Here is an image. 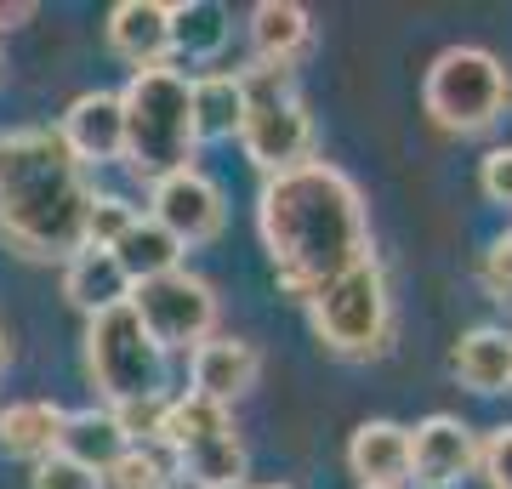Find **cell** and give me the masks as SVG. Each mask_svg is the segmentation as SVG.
I'll return each mask as SVG.
<instances>
[{"label": "cell", "instance_id": "obj_12", "mask_svg": "<svg viewBox=\"0 0 512 489\" xmlns=\"http://www.w3.org/2000/svg\"><path fill=\"white\" fill-rule=\"evenodd\" d=\"M109 52L137 69L171 63V0H120L109 12Z\"/></svg>", "mask_w": 512, "mask_h": 489}, {"label": "cell", "instance_id": "obj_37", "mask_svg": "<svg viewBox=\"0 0 512 489\" xmlns=\"http://www.w3.org/2000/svg\"><path fill=\"white\" fill-rule=\"evenodd\" d=\"M370 489H382V484H370Z\"/></svg>", "mask_w": 512, "mask_h": 489}, {"label": "cell", "instance_id": "obj_32", "mask_svg": "<svg viewBox=\"0 0 512 489\" xmlns=\"http://www.w3.org/2000/svg\"><path fill=\"white\" fill-rule=\"evenodd\" d=\"M35 18V0H0V35L6 29H18V23Z\"/></svg>", "mask_w": 512, "mask_h": 489}, {"label": "cell", "instance_id": "obj_9", "mask_svg": "<svg viewBox=\"0 0 512 489\" xmlns=\"http://www.w3.org/2000/svg\"><path fill=\"white\" fill-rule=\"evenodd\" d=\"M148 217L165 222L183 245H211L222 234V222H228V200H222L217 177L188 165V171H171L165 182L148 188Z\"/></svg>", "mask_w": 512, "mask_h": 489}, {"label": "cell", "instance_id": "obj_2", "mask_svg": "<svg viewBox=\"0 0 512 489\" xmlns=\"http://www.w3.org/2000/svg\"><path fill=\"white\" fill-rule=\"evenodd\" d=\"M92 200L97 188L63 131H0V239L18 256L69 268L92 245Z\"/></svg>", "mask_w": 512, "mask_h": 489}, {"label": "cell", "instance_id": "obj_25", "mask_svg": "<svg viewBox=\"0 0 512 489\" xmlns=\"http://www.w3.org/2000/svg\"><path fill=\"white\" fill-rule=\"evenodd\" d=\"M177 461H183V478L194 489L245 484V444H239V433H222V438H211V444H200V450L177 455Z\"/></svg>", "mask_w": 512, "mask_h": 489}, {"label": "cell", "instance_id": "obj_11", "mask_svg": "<svg viewBox=\"0 0 512 489\" xmlns=\"http://www.w3.org/2000/svg\"><path fill=\"white\" fill-rule=\"evenodd\" d=\"M410 455H416L410 478H416L421 489H450V484H461V478L478 467L484 444L473 438V427H467V421L427 416V421H416V427H410Z\"/></svg>", "mask_w": 512, "mask_h": 489}, {"label": "cell", "instance_id": "obj_36", "mask_svg": "<svg viewBox=\"0 0 512 489\" xmlns=\"http://www.w3.org/2000/svg\"><path fill=\"white\" fill-rule=\"evenodd\" d=\"M0 74H6V52H0Z\"/></svg>", "mask_w": 512, "mask_h": 489}, {"label": "cell", "instance_id": "obj_34", "mask_svg": "<svg viewBox=\"0 0 512 489\" xmlns=\"http://www.w3.org/2000/svg\"><path fill=\"white\" fill-rule=\"evenodd\" d=\"M0 364H6V336H0Z\"/></svg>", "mask_w": 512, "mask_h": 489}, {"label": "cell", "instance_id": "obj_7", "mask_svg": "<svg viewBox=\"0 0 512 489\" xmlns=\"http://www.w3.org/2000/svg\"><path fill=\"white\" fill-rule=\"evenodd\" d=\"M86 376L103 393V404H131L165 393V347L148 336L137 308H114L86 319Z\"/></svg>", "mask_w": 512, "mask_h": 489}, {"label": "cell", "instance_id": "obj_21", "mask_svg": "<svg viewBox=\"0 0 512 489\" xmlns=\"http://www.w3.org/2000/svg\"><path fill=\"white\" fill-rule=\"evenodd\" d=\"M131 450V438L120 433V421H114V410L103 404V410H69V433H63V455H74L80 467L92 472H109L120 455Z\"/></svg>", "mask_w": 512, "mask_h": 489}, {"label": "cell", "instance_id": "obj_16", "mask_svg": "<svg viewBox=\"0 0 512 489\" xmlns=\"http://www.w3.org/2000/svg\"><path fill=\"white\" fill-rule=\"evenodd\" d=\"M131 290H137V285H131L126 262H120L109 245H86V251H80L69 268H63V296H69V308H80L86 319L126 308Z\"/></svg>", "mask_w": 512, "mask_h": 489}, {"label": "cell", "instance_id": "obj_8", "mask_svg": "<svg viewBox=\"0 0 512 489\" xmlns=\"http://www.w3.org/2000/svg\"><path fill=\"white\" fill-rule=\"evenodd\" d=\"M131 308L148 325V336L165 347V353H194L217 336V290L200 273H160V279H143L131 290Z\"/></svg>", "mask_w": 512, "mask_h": 489}, {"label": "cell", "instance_id": "obj_10", "mask_svg": "<svg viewBox=\"0 0 512 489\" xmlns=\"http://www.w3.org/2000/svg\"><path fill=\"white\" fill-rule=\"evenodd\" d=\"M57 131H63V143H69V154L80 165L126 160V103H120V91H103V86L80 91L69 109H63Z\"/></svg>", "mask_w": 512, "mask_h": 489}, {"label": "cell", "instance_id": "obj_23", "mask_svg": "<svg viewBox=\"0 0 512 489\" xmlns=\"http://www.w3.org/2000/svg\"><path fill=\"white\" fill-rule=\"evenodd\" d=\"M183 239L171 234L165 222H154V217H143L137 228H131L120 245H114V256L126 262V273H131V285H143V279H160V273H177L183 268Z\"/></svg>", "mask_w": 512, "mask_h": 489}, {"label": "cell", "instance_id": "obj_19", "mask_svg": "<svg viewBox=\"0 0 512 489\" xmlns=\"http://www.w3.org/2000/svg\"><path fill=\"white\" fill-rule=\"evenodd\" d=\"M450 370L461 376V387L473 393H507L512 387V330L501 325H473L450 353Z\"/></svg>", "mask_w": 512, "mask_h": 489}, {"label": "cell", "instance_id": "obj_24", "mask_svg": "<svg viewBox=\"0 0 512 489\" xmlns=\"http://www.w3.org/2000/svg\"><path fill=\"white\" fill-rule=\"evenodd\" d=\"M177 478H183V461L165 450V444H131V450L103 472L109 489H171Z\"/></svg>", "mask_w": 512, "mask_h": 489}, {"label": "cell", "instance_id": "obj_15", "mask_svg": "<svg viewBox=\"0 0 512 489\" xmlns=\"http://www.w3.org/2000/svg\"><path fill=\"white\" fill-rule=\"evenodd\" d=\"M63 433H69V410L63 404H52V399L0 404V455H12V461L40 467L46 455L63 450Z\"/></svg>", "mask_w": 512, "mask_h": 489}, {"label": "cell", "instance_id": "obj_6", "mask_svg": "<svg viewBox=\"0 0 512 489\" xmlns=\"http://www.w3.org/2000/svg\"><path fill=\"white\" fill-rule=\"evenodd\" d=\"M239 74H245V91H251V114H245V131H239L245 160L262 171V182L308 165L313 160V114L296 97V74L268 69V63H251V69H239Z\"/></svg>", "mask_w": 512, "mask_h": 489}, {"label": "cell", "instance_id": "obj_28", "mask_svg": "<svg viewBox=\"0 0 512 489\" xmlns=\"http://www.w3.org/2000/svg\"><path fill=\"white\" fill-rule=\"evenodd\" d=\"M29 489H109L103 484V472H92V467H80L74 455H46L40 467H29Z\"/></svg>", "mask_w": 512, "mask_h": 489}, {"label": "cell", "instance_id": "obj_22", "mask_svg": "<svg viewBox=\"0 0 512 489\" xmlns=\"http://www.w3.org/2000/svg\"><path fill=\"white\" fill-rule=\"evenodd\" d=\"M234 433V416H228V404L205 399V393H177L171 399V416H165V450L171 455H188L200 450V444H211V438Z\"/></svg>", "mask_w": 512, "mask_h": 489}, {"label": "cell", "instance_id": "obj_18", "mask_svg": "<svg viewBox=\"0 0 512 489\" xmlns=\"http://www.w3.org/2000/svg\"><path fill=\"white\" fill-rule=\"evenodd\" d=\"M245 114H251L245 74H234V69L194 74V120H200V143H234L239 131H245Z\"/></svg>", "mask_w": 512, "mask_h": 489}, {"label": "cell", "instance_id": "obj_3", "mask_svg": "<svg viewBox=\"0 0 512 489\" xmlns=\"http://www.w3.org/2000/svg\"><path fill=\"white\" fill-rule=\"evenodd\" d=\"M126 103V171L137 182H165L171 171L194 165L200 148V120H194V74L177 63L165 69H137L120 91Z\"/></svg>", "mask_w": 512, "mask_h": 489}, {"label": "cell", "instance_id": "obj_31", "mask_svg": "<svg viewBox=\"0 0 512 489\" xmlns=\"http://www.w3.org/2000/svg\"><path fill=\"white\" fill-rule=\"evenodd\" d=\"M478 188L490 205H507L512 211V148H490L484 165H478Z\"/></svg>", "mask_w": 512, "mask_h": 489}, {"label": "cell", "instance_id": "obj_14", "mask_svg": "<svg viewBox=\"0 0 512 489\" xmlns=\"http://www.w3.org/2000/svg\"><path fill=\"white\" fill-rule=\"evenodd\" d=\"M410 427L399 421H359L348 438V472L359 478V489L382 484V489H404L410 484Z\"/></svg>", "mask_w": 512, "mask_h": 489}, {"label": "cell", "instance_id": "obj_1", "mask_svg": "<svg viewBox=\"0 0 512 489\" xmlns=\"http://www.w3.org/2000/svg\"><path fill=\"white\" fill-rule=\"evenodd\" d=\"M256 234L279 290L308 308L313 296L370 256V222L359 182L330 160H308L268 177L256 194Z\"/></svg>", "mask_w": 512, "mask_h": 489}, {"label": "cell", "instance_id": "obj_20", "mask_svg": "<svg viewBox=\"0 0 512 489\" xmlns=\"http://www.w3.org/2000/svg\"><path fill=\"white\" fill-rule=\"evenodd\" d=\"M234 35L228 6L217 0H171V63H217Z\"/></svg>", "mask_w": 512, "mask_h": 489}, {"label": "cell", "instance_id": "obj_30", "mask_svg": "<svg viewBox=\"0 0 512 489\" xmlns=\"http://www.w3.org/2000/svg\"><path fill=\"white\" fill-rule=\"evenodd\" d=\"M478 472L490 489H512V421L484 433V455H478Z\"/></svg>", "mask_w": 512, "mask_h": 489}, {"label": "cell", "instance_id": "obj_27", "mask_svg": "<svg viewBox=\"0 0 512 489\" xmlns=\"http://www.w3.org/2000/svg\"><path fill=\"white\" fill-rule=\"evenodd\" d=\"M143 217H148V211H137L126 194H97V200H92V245H109V251H114V245H120V239H126Z\"/></svg>", "mask_w": 512, "mask_h": 489}, {"label": "cell", "instance_id": "obj_5", "mask_svg": "<svg viewBox=\"0 0 512 489\" xmlns=\"http://www.w3.org/2000/svg\"><path fill=\"white\" fill-rule=\"evenodd\" d=\"M308 319H313V336L336 359H382L393 347V290H387L382 262L365 256L359 268L330 279L308 302Z\"/></svg>", "mask_w": 512, "mask_h": 489}, {"label": "cell", "instance_id": "obj_17", "mask_svg": "<svg viewBox=\"0 0 512 489\" xmlns=\"http://www.w3.org/2000/svg\"><path fill=\"white\" fill-rule=\"evenodd\" d=\"M313 46V12L296 0H256L251 6V57L268 69H291Z\"/></svg>", "mask_w": 512, "mask_h": 489}, {"label": "cell", "instance_id": "obj_29", "mask_svg": "<svg viewBox=\"0 0 512 489\" xmlns=\"http://www.w3.org/2000/svg\"><path fill=\"white\" fill-rule=\"evenodd\" d=\"M478 285H484L490 302H507L512 308V234H501L490 251H484V262H478Z\"/></svg>", "mask_w": 512, "mask_h": 489}, {"label": "cell", "instance_id": "obj_35", "mask_svg": "<svg viewBox=\"0 0 512 489\" xmlns=\"http://www.w3.org/2000/svg\"><path fill=\"white\" fill-rule=\"evenodd\" d=\"M222 489H251V484H222Z\"/></svg>", "mask_w": 512, "mask_h": 489}, {"label": "cell", "instance_id": "obj_26", "mask_svg": "<svg viewBox=\"0 0 512 489\" xmlns=\"http://www.w3.org/2000/svg\"><path fill=\"white\" fill-rule=\"evenodd\" d=\"M165 416H171V399L154 393V399H131V404H114V421L131 444H165Z\"/></svg>", "mask_w": 512, "mask_h": 489}, {"label": "cell", "instance_id": "obj_4", "mask_svg": "<svg viewBox=\"0 0 512 489\" xmlns=\"http://www.w3.org/2000/svg\"><path fill=\"white\" fill-rule=\"evenodd\" d=\"M512 103V69L484 46H444L421 80V109L433 114L439 131L478 137L490 131Z\"/></svg>", "mask_w": 512, "mask_h": 489}, {"label": "cell", "instance_id": "obj_13", "mask_svg": "<svg viewBox=\"0 0 512 489\" xmlns=\"http://www.w3.org/2000/svg\"><path fill=\"white\" fill-rule=\"evenodd\" d=\"M188 376H194V393H205V399H217V404H234L256 387L262 353L245 336H211L205 347L188 353Z\"/></svg>", "mask_w": 512, "mask_h": 489}, {"label": "cell", "instance_id": "obj_33", "mask_svg": "<svg viewBox=\"0 0 512 489\" xmlns=\"http://www.w3.org/2000/svg\"><path fill=\"white\" fill-rule=\"evenodd\" d=\"M256 489H296V484H256Z\"/></svg>", "mask_w": 512, "mask_h": 489}]
</instances>
